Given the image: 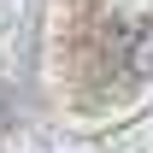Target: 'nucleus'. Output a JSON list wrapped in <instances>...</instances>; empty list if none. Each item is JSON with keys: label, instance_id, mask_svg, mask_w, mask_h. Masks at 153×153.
<instances>
[{"label": "nucleus", "instance_id": "f257e3e1", "mask_svg": "<svg viewBox=\"0 0 153 153\" xmlns=\"http://www.w3.org/2000/svg\"><path fill=\"white\" fill-rule=\"evenodd\" d=\"M124 76H135V82H147V76H153V18L135 24L130 41H124Z\"/></svg>", "mask_w": 153, "mask_h": 153}]
</instances>
